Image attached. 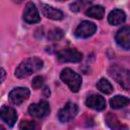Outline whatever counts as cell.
I'll list each match as a JSON object with an SVG mask.
<instances>
[{
    "label": "cell",
    "mask_w": 130,
    "mask_h": 130,
    "mask_svg": "<svg viewBox=\"0 0 130 130\" xmlns=\"http://www.w3.org/2000/svg\"><path fill=\"white\" fill-rule=\"evenodd\" d=\"M43 67V61L38 57H32L22 61L15 69V76L17 78H24L31 73L40 70Z\"/></svg>",
    "instance_id": "6da1fadb"
},
{
    "label": "cell",
    "mask_w": 130,
    "mask_h": 130,
    "mask_svg": "<svg viewBox=\"0 0 130 130\" xmlns=\"http://www.w3.org/2000/svg\"><path fill=\"white\" fill-rule=\"evenodd\" d=\"M109 74L125 90H130V71L119 65H113L109 68Z\"/></svg>",
    "instance_id": "7a4b0ae2"
},
{
    "label": "cell",
    "mask_w": 130,
    "mask_h": 130,
    "mask_svg": "<svg viewBox=\"0 0 130 130\" xmlns=\"http://www.w3.org/2000/svg\"><path fill=\"white\" fill-rule=\"evenodd\" d=\"M60 77L64 83L68 85L71 91L77 92L81 86V76L70 68H65L61 71Z\"/></svg>",
    "instance_id": "3957f363"
},
{
    "label": "cell",
    "mask_w": 130,
    "mask_h": 130,
    "mask_svg": "<svg viewBox=\"0 0 130 130\" xmlns=\"http://www.w3.org/2000/svg\"><path fill=\"white\" fill-rule=\"evenodd\" d=\"M58 60L62 63H77L82 60V54L75 49H65L58 53Z\"/></svg>",
    "instance_id": "277c9868"
},
{
    "label": "cell",
    "mask_w": 130,
    "mask_h": 130,
    "mask_svg": "<svg viewBox=\"0 0 130 130\" xmlns=\"http://www.w3.org/2000/svg\"><path fill=\"white\" fill-rule=\"evenodd\" d=\"M28 113L30 116L36 118H43L49 115L50 113V106L47 101H41L37 104H31L28 107Z\"/></svg>",
    "instance_id": "5b68a950"
},
{
    "label": "cell",
    "mask_w": 130,
    "mask_h": 130,
    "mask_svg": "<svg viewBox=\"0 0 130 130\" xmlns=\"http://www.w3.org/2000/svg\"><path fill=\"white\" fill-rule=\"evenodd\" d=\"M96 30V25L88 20L82 21L75 29V36L79 39H86L91 37Z\"/></svg>",
    "instance_id": "8992f818"
},
{
    "label": "cell",
    "mask_w": 130,
    "mask_h": 130,
    "mask_svg": "<svg viewBox=\"0 0 130 130\" xmlns=\"http://www.w3.org/2000/svg\"><path fill=\"white\" fill-rule=\"evenodd\" d=\"M78 112V108L76 106V104L74 103H67L60 111L58 114V118L62 123L65 122H69L70 120H72Z\"/></svg>",
    "instance_id": "52a82bcc"
},
{
    "label": "cell",
    "mask_w": 130,
    "mask_h": 130,
    "mask_svg": "<svg viewBox=\"0 0 130 130\" xmlns=\"http://www.w3.org/2000/svg\"><path fill=\"white\" fill-rule=\"evenodd\" d=\"M29 89L26 87H15L9 92V100L14 105H20L29 96Z\"/></svg>",
    "instance_id": "ba28073f"
},
{
    "label": "cell",
    "mask_w": 130,
    "mask_h": 130,
    "mask_svg": "<svg viewBox=\"0 0 130 130\" xmlns=\"http://www.w3.org/2000/svg\"><path fill=\"white\" fill-rule=\"evenodd\" d=\"M115 39L121 48L125 50L130 49V26H123L120 28L117 31Z\"/></svg>",
    "instance_id": "9c48e42d"
},
{
    "label": "cell",
    "mask_w": 130,
    "mask_h": 130,
    "mask_svg": "<svg viewBox=\"0 0 130 130\" xmlns=\"http://www.w3.org/2000/svg\"><path fill=\"white\" fill-rule=\"evenodd\" d=\"M23 19L27 23H37L41 20L39 11L32 2H28L23 12Z\"/></svg>",
    "instance_id": "30bf717a"
},
{
    "label": "cell",
    "mask_w": 130,
    "mask_h": 130,
    "mask_svg": "<svg viewBox=\"0 0 130 130\" xmlns=\"http://www.w3.org/2000/svg\"><path fill=\"white\" fill-rule=\"evenodd\" d=\"M85 104H86V106L88 108L93 109L95 111H103V110L106 109V106H107L106 100L104 99V96H102L100 94H91V95H89L86 99Z\"/></svg>",
    "instance_id": "8fae6325"
},
{
    "label": "cell",
    "mask_w": 130,
    "mask_h": 130,
    "mask_svg": "<svg viewBox=\"0 0 130 130\" xmlns=\"http://www.w3.org/2000/svg\"><path fill=\"white\" fill-rule=\"evenodd\" d=\"M0 116H1V119L9 127L14 126V124L16 123L17 114H16V111L13 108H10V107H2L1 108V112H0Z\"/></svg>",
    "instance_id": "7c38bea8"
},
{
    "label": "cell",
    "mask_w": 130,
    "mask_h": 130,
    "mask_svg": "<svg viewBox=\"0 0 130 130\" xmlns=\"http://www.w3.org/2000/svg\"><path fill=\"white\" fill-rule=\"evenodd\" d=\"M41 9H42V13H43L44 16H46L47 18L53 19V20H60L64 16V14L61 10H59L57 8H54L50 5L44 4V3L41 4Z\"/></svg>",
    "instance_id": "4fadbf2b"
},
{
    "label": "cell",
    "mask_w": 130,
    "mask_h": 130,
    "mask_svg": "<svg viewBox=\"0 0 130 130\" xmlns=\"http://www.w3.org/2000/svg\"><path fill=\"white\" fill-rule=\"evenodd\" d=\"M126 14L121 9H114L112 10L108 15V21L112 25H118L125 21Z\"/></svg>",
    "instance_id": "5bb4252c"
},
{
    "label": "cell",
    "mask_w": 130,
    "mask_h": 130,
    "mask_svg": "<svg viewBox=\"0 0 130 130\" xmlns=\"http://www.w3.org/2000/svg\"><path fill=\"white\" fill-rule=\"evenodd\" d=\"M106 124L110 127L111 130H128V127L120 122L119 119L112 113H109L106 116Z\"/></svg>",
    "instance_id": "9a60e30c"
},
{
    "label": "cell",
    "mask_w": 130,
    "mask_h": 130,
    "mask_svg": "<svg viewBox=\"0 0 130 130\" xmlns=\"http://www.w3.org/2000/svg\"><path fill=\"white\" fill-rule=\"evenodd\" d=\"M129 103H130V100L124 95H115L110 100V106L112 107V109H115V110L122 109L128 106Z\"/></svg>",
    "instance_id": "2e32d148"
},
{
    "label": "cell",
    "mask_w": 130,
    "mask_h": 130,
    "mask_svg": "<svg viewBox=\"0 0 130 130\" xmlns=\"http://www.w3.org/2000/svg\"><path fill=\"white\" fill-rule=\"evenodd\" d=\"M85 14L87 16L95 18V19H102L104 17V14H105V8L101 5L91 6L85 11Z\"/></svg>",
    "instance_id": "e0dca14e"
},
{
    "label": "cell",
    "mask_w": 130,
    "mask_h": 130,
    "mask_svg": "<svg viewBox=\"0 0 130 130\" xmlns=\"http://www.w3.org/2000/svg\"><path fill=\"white\" fill-rule=\"evenodd\" d=\"M96 87H98V89L100 91H102L103 93H106V94H109V93H111L113 91L112 84L106 78H101L96 83Z\"/></svg>",
    "instance_id": "ac0fdd59"
},
{
    "label": "cell",
    "mask_w": 130,
    "mask_h": 130,
    "mask_svg": "<svg viewBox=\"0 0 130 130\" xmlns=\"http://www.w3.org/2000/svg\"><path fill=\"white\" fill-rule=\"evenodd\" d=\"M63 36H64V32L61 28H54V29L49 31L48 39L50 41H59L63 38Z\"/></svg>",
    "instance_id": "d6986e66"
},
{
    "label": "cell",
    "mask_w": 130,
    "mask_h": 130,
    "mask_svg": "<svg viewBox=\"0 0 130 130\" xmlns=\"http://www.w3.org/2000/svg\"><path fill=\"white\" fill-rule=\"evenodd\" d=\"M36 129V123L34 121H21L19 125V130H35Z\"/></svg>",
    "instance_id": "ffe728a7"
},
{
    "label": "cell",
    "mask_w": 130,
    "mask_h": 130,
    "mask_svg": "<svg viewBox=\"0 0 130 130\" xmlns=\"http://www.w3.org/2000/svg\"><path fill=\"white\" fill-rule=\"evenodd\" d=\"M44 83V77L43 76H36L31 81V86L34 88H40Z\"/></svg>",
    "instance_id": "44dd1931"
},
{
    "label": "cell",
    "mask_w": 130,
    "mask_h": 130,
    "mask_svg": "<svg viewBox=\"0 0 130 130\" xmlns=\"http://www.w3.org/2000/svg\"><path fill=\"white\" fill-rule=\"evenodd\" d=\"M87 2H81V1H76V2H73L71 3L70 5V8L72 11H79L80 8H82V5L83 4H86Z\"/></svg>",
    "instance_id": "7402d4cb"
},
{
    "label": "cell",
    "mask_w": 130,
    "mask_h": 130,
    "mask_svg": "<svg viewBox=\"0 0 130 130\" xmlns=\"http://www.w3.org/2000/svg\"><path fill=\"white\" fill-rule=\"evenodd\" d=\"M43 91H44V94H45V96H49V95H50V90H49V88H48L47 86H45V87H44Z\"/></svg>",
    "instance_id": "603a6c76"
},
{
    "label": "cell",
    "mask_w": 130,
    "mask_h": 130,
    "mask_svg": "<svg viewBox=\"0 0 130 130\" xmlns=\"http://www.w3.org/2000/svg\"><path fill=\"white\" fill-rule=\"evenodd\" d=\"M1 75H2L1 81H3V80H4V78H5V71H4V69H3V68L1 69Z\"/></svg>",
    "instance_id": "cb8c5ba5"
},
{
    "label": "cell",
    "mask_w": 130,
    "mask_h": 130,
    "mask_svg": "<svg viewBox=\"0 0 130 130\" xmlns=\"http://www.w3.org/2000/svg\"><path fill=\"white\" fill-rule=\"evenodd\" d=\"M0 130H5V129H4V127H3V126H1V127H0Z\"/></svg>",
    "instance_id": "d4e9b609"
}]
</instances>
